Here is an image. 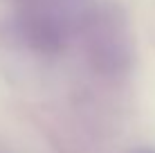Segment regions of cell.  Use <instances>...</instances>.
Returning a JSON list of instances; mask_svg holds the SVG:
<instances>
[{
	"mask_svg": "<svg viewBox=\"0 0 155 153\" xmlns=\"http://www.w3.org/2000/svg\"><path fill=\"white\" fill-rule=\"evenodd\" d=\"M140 153H153V151H140Z\"/></svg>",
	"mask_w": 155,
	"mask_h": 153,
	"instance_id": "cell-2",
	"label": "cell"
},
{
	"mask_svg": "<svg viewBox=\"0 0 155 153\" xmlns=\"http://www.w3.org/2000/svg\"><path fill=\"white\" fill-rule=\"evenodd\" d=\"M85 45L94 68L106 75H119L130 61V38L126 20L117 7H99L85 20Z\"/></svg>",
	"mask_w": 155,
	"mask_h": 153,
	"instance_id": "cell-1",
	"label": "cell"
}]
</instances>
